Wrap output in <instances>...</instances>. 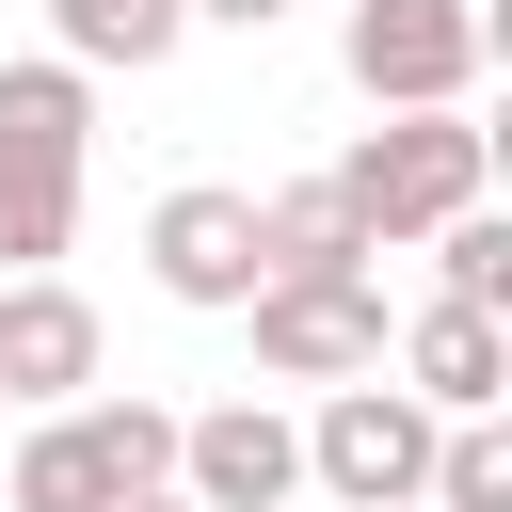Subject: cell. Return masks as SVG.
<instances>
[{"label": "cell", "mask_w": 512, "mask_h": 512, "mask_svg": "<svg viewBox=\"0 0 512 512\" xmlns=\"http://www.w3.org/2000/svg\"><path fill=\"white\" fill-rule=\"evenodd\" d=\"M336 48H352V96H368V112H464L496 16H480V0H352Z\"/></svg>", "instance_id": "3957f363"}, {"label": "cell", "mask_w": 512, "mask_h": 512, "mask_svg": "<svg viewBox=\"0 0 512 512\" xmlns=\"http://www.w3.org/2000/svg\"><path fill=\"white\" fill-rule=\"evenodd\" d=\"M16 512H128V480H112V448H96V416H48L32 448H16V480H0Z\"/></svg>", "instance_id": "8fae6325"}, {"label": "cell", "mask_w": 512, "mask_h": 512, "mask_svg": "<svg viewBox=\"0 0 512 512\" xmlns=\"http://www.w3.org/2000/svg\"><path fill=\"white\" fill-rule=\"evenodd\" d=\"M48 32H64L48 64H80V80H96V64H128V80H144V64H176V32H192V16H176V0H48Z\"/></svg>", "instance_id": "7c38bea8"}, {"label": "cell", "mask_w": 512, "mask_h": 512, "mask_svg": "<svg viewBox=\"0 0 512 512\" xmlns=\"http://www.w3.org/2000/svg\"><path fill=\"white\" fill-rule=\"evenodd\" d=\"M80 384H96V304H80L64 272L0 288V400H48V416H80Z\"/></svg>", "instance_id": "ba28073f"}, {"label": "cell", "mask_w": 512, "mask_h": 512, "mask_svg": "<svg viewBox=\"0 0 512 512\" xmlns=\"http://www.w3.org/2000/svg\"><path fill=\"white\" fill-rule=\"evenodd\" d=\"M416 512H512V448H496V416L432 432V496H416Z\"/></svg>", "instance_id": "4fadbf2b"}, {"label": "cell", "mask_w": 512, "mask_h": 512, "mask_svg": "<svg viewBox=\"0 0 512 512\" xmlns=\"http://www.w3.org/2000/svg\"><path fill=\"white\" fill-rule=\"evenodd\" d=\"M432 256H448V288H432V304H480V320H496V288H512V224H496V208H464V224H432Z\"/></svg>", "instance_id": "5bb4252c"}, {"label": "cell", "mask_w": 512, "mask_h": 512, "mask_svg": "<svg viewBox=\"0 0 512 512\" xmlns=\"http://www.w3.org/2000/svg\"><path fill=\"white\" fill-rule=\"evenodd\" d=\"M176 16H224V32H272L288 0H176Z\"/></svg>", "instance_id": "9a60e30c"}, {"label": "cell", "mask_w": 512, "mask_h": 512, "mask_svg": "<svg viewBox=\"0 0 512 512\" xmlns=\"http://www.w3.org/2000/svg\"><path fill=\"white\" fill-rule=\"evenodd\" d=\"M256 288H368V240L352 208L304 176V192H256Z\"/></svg>", "instance_id": "30bf717a"}, {"label": "cell", "mask_w": 512, "mask_h": 512, "mask_svg": "<svg viewBox=\"0 0 512 512\" xmlns=\"http://www.w3.org/2000/svg\"><path fill=\"white\" fill-rule=\"evenodd\" d=\"M320 192L352 208V240H368V256H384V240H432V224H464V208H480V128H464V112H384Z\"/></svg>", "instance_id": "7a4b0ae2"}, {"label": "cell", "mask_w": 512, "mask_h": 512, "mask_svg": "<svg viewBox=\"0 0 512 512\" xmlns=\"http://www.w3.org/2000/svg\"><path fill=\"white\" fill-rule=\"evenodd\" d=\"M176 496L192 512H288L304 496V432L272 400H208V416H176Z\"/></svg>", "instance_id": "5b68a950"}, {"label": "cell", "mask_w": 512, "mask_h": 512, "mask_svg": "<svg viewBox=\"0 0 512 512\" xmlns=\"http://www.w3.org/2000/svg\"><path fill=\"white\" fill-rule=\"evenodd\" d=\"M400 368H416L400 400L464 432V416H496V384H512V336H496L480 304H416V320H400Z\"/></svg>", "instance_id": "9c48e42d"}, {"label": "cell", "mask_w": 512, "mask_h": 512, "mask_svg": "<svg viewBox=\"0 0 512 512\" xmlns=\"http://www.w3.org/2000/svg\"><path fill=\"white\" fill-rule=\"evenodd\" d=\"M128 512H192V496H128Z\"/></svg>", "instance_id": "2e32d148"}, {"label": "cell", "mask_w": 512, "mask_h": 512, "mask_svg": "<svg viewBox=\"0 0 512 512\" xmlns=\"http://www.w3.org/2000/svg\"><path fill=\"white\" fill-rule=\"evenodd\" d=\"M144 272L176 288V304H256V192H160V224H144Z\"/></svg>", "instance_id": "52a82bcc"}, {"label": "cell", "mask_w": 512, "mask_h": 512, "mask_svg": "<svg viewBox=\"0 0 512 512\" xmlns=\"http://www.w3.org/2000/svg\"><path fill=\"white\" fill-rule=\"evenodd\" d=\"M80 160H96V80L0 64V256H16V288L80 240Z\"/></svg>", "instance_id": "6da1fadb"}, {"label": "cell", "mask_w": 512, "mask_h": 512, "mask_svg": "<svg viewBox=\"0 0 512 512\" xmlns=\"http://www.w3.org/2000/svg\"><path fill=\"white\" fill-rule=\"evenodd\" d=\"M256 368L272 384H368L384 368V288H256Z\"/></svg>", "instance_id": "8992f818"}, {"label": "cell", "mask_w": 512, "mask_h": 512, "mask_svg": "<svg viewBox=\"0 0 512 512\" xmlns=\"http://www.w3.org/2000/svg\"><path fill=\"white\" fill-rule=\"evenodd\" d=\"M304 480L352 496V512H416V496H432V416H416L400 384H336L320 432H304Z\"/></svg>", "instance_id": "277c9868"}]
</instances>
